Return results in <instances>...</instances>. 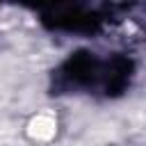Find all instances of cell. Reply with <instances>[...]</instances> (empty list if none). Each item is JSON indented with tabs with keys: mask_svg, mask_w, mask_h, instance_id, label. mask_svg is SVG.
Segmentation results:
<instances>
[{
	"mask_svg": "<svg viewBox=\"0 0 146 146\" xmlns=\"http://www.w3.org/2000/svg\"><path fill=\"white\" fill-rule=\"evenodd\" d=\"M137 64L123 52H96L80 48L62 59L50 73V94L55 96H91L119 98L135 80Z\"/></svg>",
	"mask_w": 146,
	"mask_h": 146,
	"instance_id": "1",
	"label": "cell"
},
{
	"mask_svg": "<svg viewBox=\"0 0 146 146\" xmlns=\"http://www.w3.org/2000/svg\"><path fill=\"white\" fill-rule=\"evenodd\" d=\"M36 14L48 32L100 34L112 21L121 18V5L110 0H7Z\"/></svg>",
	"mask_w": 146,
	"mask_h": 146,
	"instance_id": "2",
	"label": "cell"
}]
</instances>
